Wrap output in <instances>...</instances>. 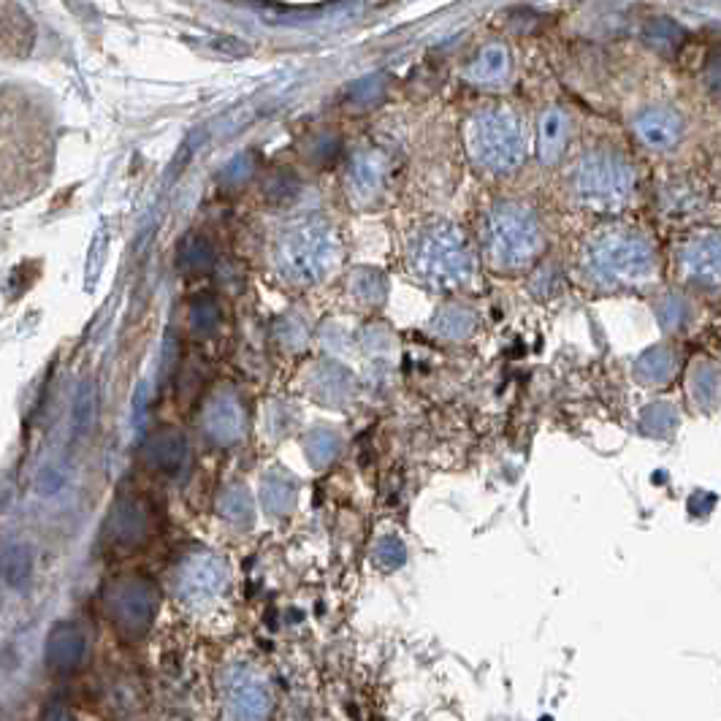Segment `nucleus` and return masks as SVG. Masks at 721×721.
<instances>
[{
  "label": "nucleus",
  "instance_id": "nucleus-16",
  "mask_svg": "<svg viewBox=\"0 0 721 721\" xmlns=\"http://www.w3.org/2000/svg\"><path fill=\"white\" fill-rule=\"evenodd\" d=\"M689 397L697 410L711 413L721 404V366L713 361H700L689 371Z\"/></svg>",
  "mask_w": 721,
  "mask_h": 721
},
{
  "label": "nucleus",
  "instance_id": "nucleus-9",
  "mask_svg": "<svg viewBox=\"0 0 721 721\" xmlns=\"http://www.w3.org/2000/svg\"><path fill=\"white\" fill-rule=\"evenodd\" d=\"M155 591H152L150 583H144V580L139 578L122 580L109 594L111 622L117 624L120 633L131 635V638L146 633V627L152 624V616H155Z\"/></svg>",
  "mask_w": 721,
  "mask_h": 721
},
{
  "label": "nucleus",
  "instance_id": "nucleus-21",
  "mask_svg": "<svg viewBox=\"0 0 721 721\" xmlns=\"http://www.w3.org/2000/svg\"><path fill=\"white\" fill-rule=\"evenodd\" d=\"M109 527H111L109 529L111 537H115L117 543L133 545V543H139V540L144 537L146 523H144L142 510H137L133 505H126V507H120V510H115Z\"/></svg>",
  "mask_w": 721,
  "mask_h": 721
},
{
  "label": "nucleus",
  "instance_id": "nucleus-20",
  "mask_svg": "<svg viewBox=\"0 0 721 721\" xmlns=\"http://www.w3.org/2000/svg\"><path fill=\"white\" fill-rule=\"evenodd\" d=\"M657 318H659V323H662L664 331H670V334H678V331H684L686 326L692 323V318H695V307H692V302L686 293L675 291V293H667V296L659 298Z\"/></svg>",
  "mask_w": 721,
  "mask_h": 721
},
{
  "label": "nucleus",
  "instance_id": "nucleus-14",
  "mask_svg": "<svg viewBox=\"0 0 721 721\" xmlns=\"http://www.w3.org/2000/svg\"><path fill=\"white\" fill-rule=\"evenodd\" d=\"M386 182V157L377 152H361L353 157L351 174H347V188L356 201H371L382 190Z\"/></svg>",
  "mask_w": 721,
  "mask_h": 721
},
{
  "label": "nucleus",
  "instance_id": "nucleus-1",
  "mask_svg": "<svg viewBox=\"0 0 721 721\" xmlns=\"http://www.w3.org/2000/svg\"><path fill=\"white\" fill-rule=\"evenodd\" d=\"M580 274L600 291H649L662 277L657 241L635 225H607L586 241Z\"/></svg>",
  "mask_w": 721,
  "mask_h": 721
},
{
  "label": "nucleus",
  "instance_id": "nucleus-5",
  "mask_svg": "<svg viewBox=\"0 0 721 721\" xmlns=\"http://www.w3.org/2000/svg\"><path fill=\"white\" fill-rule=\"evenodd\" d=\"M336 258V239L320 220L296 223L277 241V267L293 283H318Z\"/></svg>",
  "mask_w": 721,
  "mask_h": 721
},
{
  "label": "nucleus",
  "instance_id": "nucleus-10",
  "mask_svg": "<svg viewBox=\"0 0 721 721\" xmlns=\"http://www.w3.org/2000/svg\"><path fill=\"white\" fill-rule=\"evenodd\" d=\"M225 583V570L220 559L210 554L190 556L177 576V591L190 602H201L215 596Z\"/></svg>",
  "mask_w": 721,
  "mask_h": 721
},
{
  "label": "nucleus",
  "instance_id": "nucleus-24",
  "mask_svg": "<svg viewBox=\"0 0 721 721\" xmlns=\"http://www.w3.org/2000/svg\"><path fill=\"white\" fill-rule=\"evenodd\" d=\"M217 323V309H215V304H210V302H201L199 307H196V315H193V326L196 329H201V331H206V329H212V326Z\"/></svg>",
  "mask_w": 721,
  "mask_h": 721
},
{
  "label": "nucleus",
  "instance_id": "nucleus-18",
  "mask_svg": "<svg viewBox=\"0 0 721 721\" xmlns=\"http://www.w3.org/2000/svg\"><path fill=\"white\" fill-rule=\"evenodd\" d=\"M185 453H188V448H185V437L172 429L157 432L155 437H152L150 448H146V459H150L152 466L161 472H177L179 466H182Z\"/></svg>",
  "mask_w": 721,
  "mask_h": 721
},
{
  "label": "nucleus",
  "instance_id": "nucleus-25",
  "mask_svg": "<svg viewBox=\"0 0 721 721\" xmlns=\"http://www.w3.org/2000/svg\"><path fill=\"white\" fill-rule=\"evenodd\" d=\"M708 84H711V90L717 93V98L721 101V58L713 60L711 69H708Z\"/></svg>",
  "mask_w": 721,
  "mask_h": 721
},
{
  "label": "nucleus",
  "instance_id": "nucleus-12",
  "mask_svg": "<svg viewBox=\"0 0 721 721\" xmlns=\"http://www.w3.org/2000/svg\"><path fill=\"white\" fill-rule=\"evenodd\" d=\"M570 142V117L559 106H548L537 122V155L545 166H554L565 155Z\"/></svg>",
  "mask_w": 721,
  "mask_h": 721
},
{
  "label": "nucleus",
  "instance_id": "nucleus-22",
  "mask_svg": "<svg viewBox=\"0 0 721 721\" xmlns=\"http://www.w3.org/2000/svg\"><path fill=\"white\" fill-rule=\"evenodd\" d=\"M643 426L646 432L653 434V437H667L670 432L678 426V410L673 404H651L649 410L643 413Z\"/></svg>",
  "mask_w": 721,
  "mask_h": 721
},
{
  "label": "nucleus",
  "instance_id": "nucleus-17",
  "mask_svg": "<svg viewBox=\"0 0 721 721\" xmlns=\"http://www.w3.org/2000/svg\"><path fill=\"white\" fill-rule=\"evenodd\" d=\"M231 706H234L236 713H241V717H263L269 706V697L261 678L236 673V678L231 681Z\"/></svg>",
  "mask_w": 721,
  "mask_h": 721
},
{
  "label": "nucleus",
  "instance_id": "nucleus-11",
  "mask_svg": "<svg viewBox=\"0 0 721 721\" xmlns=\"http://www.w3.org/2000/svg\"><path fill=\"white\" fill-rule=\"evenodd\" d=\"M512 73V55L505 44L492 42L470 60L466 66V79L477 87H499L510 79Z\"/></svg>",
  "mask_w": 721,
  "mask_h": 721
},
{
  "label": "nucleus",
  "instance_id": "nucleus-13",
  "mask_svg": "<svg viewBox=\"0 0 721 721\" xmlns=\"http://www.w3.org/2000/svg\"><path fill=\"white\" fill-rule=\"evenodd\" d=\"M84 651H87V640L84 633L73 624H60L47 643V664L55 673H73L82 664Z\"/></svg>",
  "mask_w": 721,
  "mask_h": 721
},
{
  "label": "nucleus",
  "instance_id": "nucleus-19",
  "mask_svg": "<svg viewBox=\"0 0 721 721\" xmlns=\"http://www.w3.org/2000/svg\"><path fill=\"white\" fill-rule=\"evenodd\" d=\"M241 410L234 399H220L217 404H212L210 415H206V429L210 437L217 439L220 445H231L241 437Z\"/></svg>",
  "mask_w": 721,
  "mask_h": 721
},
{
  "label": "nucleus",
  "instance_id": "nucleus-4",
  "mask_svg": "<svg viewBox=\"0 0 721 721\" xmlns=\"http://www.w3.org/2000/svg\"><path fill=\"white\" fill-rule=\"evenodd\" d=\"M483 247L492 267L503 272L529 267L543 250V228L537 215L529 206L512 201L497 204L483 225Z\"/></svg>",
  "mask_w": 721,
  "mask_h": 721
},
{
  "label": "nucleus",
  "instance_id": "nucleus-6",
  "mask_svg": "<svg viewBox=\"0 0 721 721\" xmlns=\"http://www.w3.org/2000/svg\"><path fill=\"white\" fill-rule=\"evenodd\" d=\"M413 269L424 283L434 288L461 285L472 272L466 241L453 225H432L413 241Z\"/></svg>",
  "mask_w": 721,
  "mask_h": 721
},
{
  "label": "nucleus",
  "instance_id": "nucleus-7",
  "mask_svg": "<svg viewBox=\"0 0 721 721\" xmlns=\"http://www.w3.org/2000/svg\"><path fill=\"white\" fill-rule=\"evenodd\" d=\"M675 272L686 288L721 291V231L702 228L686 236L675 252Z\"/></svg>",
  "mask_w": 721,
  "mask_h": 721
},
{
  "label": "nucleus",
  "instance_id": "nucleus-2",
  "mask_svg": "<svg viewBox=\"0 0 721 721\" xmlns=\"http://www.w3.org/2000/svg\"><path fill=\"white\" fill-rule=\"evenodd\" d=\"M572 199L591 212H622L638 193V174L627 155L607 146H594L578 155L567 174Z\"/></svg>",
  "mask_w": 721,
  "mask_h": 721
},
{
  "label": "nucleus",
  "instance_id": "nucleus-23",
  "mask_svg": "<svg viewBox=\"0 0 721 721\" xmlns=\"http://www.w3.org/2000/svg\"><path fill=\"white\" fill-rule=\"evenodd\" d=\"M700 206V193L695 188L684 182L670 185V193H664V210H670V215H689Z\"/></svg>",
  "mask_w": 721,
  "mask_h": 721
},
{
  "label": "nucleus",
  "instance_id": "nucleus-15",
  "mask_svg": "<svg viewBox=\"0 0 721 721\" xmlns=\"http://www.w3.org/2000/svg\"><path fill=\"white\" fill-rule=\"evenodd\" d=\"M681 369V356L675 347L657 345L646 351L643 356L635 361V375L646 386H667Z\"/></svg>",
  "mask_w": 721,
  "mask_h": 721
},
{
  "label": "nucleus",
  "instance_id": "nucleus-8",
  "mask_svg": "<svg viewBox=\"0 0 721 721\" xmlns=\"http://www.w3.org/2000/svg\"><path fill=\"white\" fill-rule=\"evenodd\" d=\"M633 137L635 142L643 146L651 155H670L684 144L686 131V117L675 109L673 104H649L643 109L635 111L633 122Z\"/></svg>",
  "mask_w": 721,
  "mask_h": 721
},
{
  "label": "nucleus",
  "instance_id": "nucleus-3",
  "mask_svg": "<svg viewBox=\"0 0 721 721\" xmlns=\"http://www.w3.org/2000/svg\"><path fill=\"white\" fill-rule=\"evenodd\" d=\"M527 126L512 106H486L466 122V150L483 172H516L527 161Z\"/></svg>",
  "mask_w": 721,
  "mask_h": 721
}]
</instances>
